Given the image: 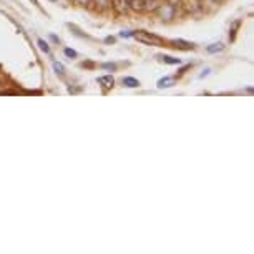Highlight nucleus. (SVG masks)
<instances>
[{"mask_svg": "<svg viewBox=\"0 0 254 254\" xmlns=\"http://www.w3.org/2000/svg\"><path fill=\"white\" fill-rule=\"evenodd\" d=\"M133 37L136 38L138 42L145 45H151V47H161L163 45V40L160 37L153 35L151 32H145V30H140V32H133Z\"/></svg>", "mask_w": 254, "mask_h": 254, "instance_id": "nucleus-1", "label": "nucleus"}, {"mask_svg": "<svg viewBox=\"0 0 254 254\" xmlns=\"http://www.w3.org/2000/svg\"><path fill=\"white\" fill-rule=\"evenodd\" d=\"M156 12L163 20H171L175 17V7L171 3H161V5H158Z\"/></svg>", "mask_w": 254, "mask_h": 254, "instance_id": "nucleus-2", "label": "nucleus"}, {"mask_svg": "<svg viewBox=\"0 0 254 254\" xmlns=\"http://www.w3.org/2000/svg\"><path fill=\"white\" fill-rule=\"evenodd\" d=\"M112 5L118 13H125V12H128V8H130L128 0H112Z\"/></svg>", "mask_w": 254, "mask_h": 254, "instance_id": "nucleus-3", "label": "nucleus"}, {"mask_svg": "<svg viewBox=\"0 0 254 254\" xmlns=\"http://www.w3.org/2000/svg\"><path fill=\"white\" fill-rule=\"evenodd\" d=\"M98 85H102V87L105 90H110V88H113V85H115V78L112 75H105V76H100L98 78Z\"/></svg>", "mask_w": 254, "mask_h": 254, "instance_id": "nucleus-4", "label": "nucleus"}, {"mask_svg": "<svg viewBox=\"0 0 254 254\" xmlns=\"http://www.w3.org/2000/svg\"><path fill=\"white\" fill-rule=\"evenodd\" d=\"M171 44H173V47H176V49H181V50H191L194 47L191 42L181 40V38H175V40H171Z\"/></svg>", "mask_w": 254, "mask_h": 254, "instance_id": "nucleus-5", "label": "nucleus"}, {"mask_svg": "<svg viewBox=\"0 0 254 254\" xmlns=\"http://www.w3.org/2000/svg\"><path fill=\"white\" fill-rule=\"evenodd\" d=\"M241 23H243L241 18H238V20H234L231 23V28H229V40L231 42L236 40V35H238V30H239V27H241Z\"/></svg>", "mask_w": 254, "mask_h": 254, "instance_id": "nucleus-6", "label": "nucleus"}, {"mask_svg": "<svg viewBox=\"0 0 254 254\" xmlns=\"http://www.w3.org/2000/svg\"><path fill=\"white\" fill-rule=\"evenodd\" d=\"M175 78H170V76H165V78L158 80V88H171L175 87Z\"/></svg>", "mask_w": 254, "mask_h": 254, "instance_id": "nucleus-7", "label": "nucleus"}, {"mask_svg": "<svg viewBox=\"0 0 254 254\" xmlns=\"http://www.w3.org/2000/svg\"><path fill=\"white\" fill-rule=\"evenodd\" d=\"M123 85L127 88H138V87H140V80L133 78V76H125V78H123Z\"/></svg>", "mask_w": 254, "mask_h": 254, "instance_id": "nucleus-8", "label": "nucleus"}, {"mask_svg": "<svg viewBox=\"0 0 254 254\" xmlns=\"http://www.w3.org/2000/svg\"><path fill=\"white\" fill-rule=\"evenodd\" d=\"M160 0H143V10H156Z\"/></svg>", "mask_w": 254, "mask_h": 254, "instance_id": "nucleus-9", "label": "nucleus"}, {"mask_svg": "<svg viewBox=\"0 0 254 254\" xmlns=\"http://www.w3.org/2000/svg\"><path fill=\"white\" fill-rule=\"evenodd\" d=\"M128 5H130V8H133V10L141 12L143 10V0H128Z\"/></svg>", "mask_w": 254, "mask_h": 254, "instance_id": "nucleus-10", "label": "nucleus"}, {"mask_svg": "<svg viewBox=\"0 0 254 254\" xmlns=\"http://www.w3.org/2000/svg\"><path fill=\"white\" fill-rule=\"evenodd\" d=\"M161 59H163V62H165V64H168V65H180V64H181V60H180V59H175V57H171V55H163Z\"/></svg>", "mask_w": 254, "mask_h": 254, "instance_id": "nucleus-11", "label": "nucleus"}, {"mask_svg": "<svg viewBox=\"0 0 254 254\" xmlns=\"http://www.w3.org/2000/svg\"><path fill=\"white\" fill-rule=\"evenodd\" d=\"M93 3L97 7V10H105L110 5V0H93Z\"/></svg>", "mask_w": 254, "mask_h": 254, "instance_id": "nucleus-12", "label": "nucleus"}, {"mask_svg": "<svg viewBox=\"0 0 254 254\" xmlns=\"http://www.w3.org/2000/svg\"><path fill=\"white\" fill-rule=\"evenodd\" d=\"M224 50V45L223 44H213L208 47V52L209 54H218V52H223Z\"/></svg>", "mask_w": 254, "mask_h": 254, "instance_id": "nucleus-13", "label": "nucleus"}, {"mask_svg": "<svg viewBox=\"0 0 254 254\" xmlns=\"http://www.w3.org/2000/svg\"><path fill=\"white\" fill-rule=\"evenodd\" d=\"M38 47H40V50H42V52H45V54H49V52H50L49 44H47L45 40H42V38H40V40H38Z\"/></svg>", "mask_w": 254, "mask_h": 254, "instance_id": "nucleus-14", "label": "nucleus"}, {"mask_svg": "<svg viewBox=\"0 0 254 254\" xmlns=\"http://www.w3.org/2000/svg\"><path fill=\"white\" fill-rule=\"evenodd\" d=\"M54 70L57 71V73H60V75L65 73V66L62 64H59V62H54Z\"/></svg>", "mask_w": 254, "mask_h": 254, "instance_id": "nucleus-15", "label": "nucleus"}, {"mask_svg": "<svg viewBox=\"0 0 254 254\" xmlns=\"http://www.w3.org/2000/svg\"><path fill=\"white\" fill-rule=\"evenodd\" d=\"M65 55H66V57H70V59H75V57H76V52H75V50H71V49H65Z\"/></svg>", "mask_w": 254, "mask_h": 254, "instance_id": "nucleus-16", "label": "nucleus"}, {"mask_svg": "<svg viewBox=\"0 0 254 254\" xmlns=\"http://www.w3.org/2000/svg\"><path fill=\"white\" fill-rule=\"evenodd\" d=\"M103 68H107V70H115L117 66H115L113 64H105V65H103Z\"/></svg>", "mask_w": 254, "mask_h": 254, "instance_id": "nucleus-17", "label": "nucleus"}, {"mask_svg": "<svg viewBox=\"0 0 254 254\" xmlns=\"http://www.w3.org/2000/svg\"><path fill=\"white\" fill-rule=\"evenodd\" d=\"M73 2H75V3H80V5H87L90 0H73Z\"/></svg>", "mask_w": 254, "mask_h": 254, "instance_id": "nucleus-18", "label": "nucleus"}, {"mask_svg": "<svg viewBox=\"0 0 254 254\" xmlns=\"http://www.w3.org/2000/svg\"><path fill=\"white\" fill-rule=\"evenodd\" d=\"M120 35H122V37H130V35H133V32H122Z\"/></svg>", "mask_w": 254, "mask_h": 254, "instance_id": "nucleus-19", "label": "nucleus"}, {"mask_svg": "<svg viewBox=\"0 0 254 254\" xmlns=\"http://www.w3.org/2000/svg\"><path fill=\"white\" fill-rule=\"evenodd\" d=\"M188 68H190V65H186V66H183V68H181V70H180V73H178V75H183V73H185V71H186V70H188Z\"/></svg>", "mask_w": 254, "mask_h": 254, "instance_id": "nucleus-20", "label": "nucleus"}, {"mask_svg": "<svg viewBox=\"0 0 254 254\" xmlns=\"http://www.w3.org/2000/svg\"><path fill=\"white\" fill-rule=\"evenodd\" d=\"M105 42H107V44H113V42H115V38H113V37H108Z\"/></svg>", "mask_w": 254, "mask_h": 254, "instance_id": "nucleus-21", "label": "nucleus"}, {"mask_svg": "<svg viewBox=\"0 0 254 254\" xmlns=\"http://www.w3.org/2000/svg\"><path fill=\"white\" fill-rule=\"evenodd\" d=\"M208 73H209V70H204V73H201V75H199V78H204V76L208 75Z\"/></svg>", "mask_w": 254, "mask_h": 254, "instance_id": "nucleus-22", "label": "nucleus"}, {"mask_svg": "<svg viewBox=\"0 0 254 254\" xmlns=\"http://www.w3.org/2000/svg\"><path fill=\"white\" fill-rule=\"evenodd\" d=\"M52 2H54V0H52Z\"/></svg>", "mask_w": 254, "mask_h": 254, "instance_id": "nucleus-23", "label": "nucleus"}]
</instances>
